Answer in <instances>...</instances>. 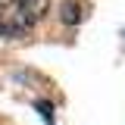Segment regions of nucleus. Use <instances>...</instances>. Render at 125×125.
I'll list each match as a JSON object with an SVG mask.
<instances>
[{
	"mask_svg": "<svg viewBox=\"0 0 125 125\" xmlns=\"http://www.w3.org/2000/svg\"><path fill=\"white\" fill-rule=\"evenodd\" d=\"M50 10V0H0V34L19 38L38 25Z\"/></svg>",
	"mask_w": 125,
	"mask_h": 125,
	"instance_id": "f257e3e1",
	"label": "nucleus"
},
{
	"mask_svg": "<svg viewBox=\"0 0 125 125\" xmlns=\"http://www.w3.org/2000/svg\"><path fill=\"white\" fill-rule=\"evenodd\" d=\"M60 19H62V25H78V22L84 19L81 3H78V0H62V6H60Z\"/></svg>",
	"mask_w": 125,
	"mask_h": 125,
	"instance_id": "f03ea898",
	"label": "nucleus"
},
{
	"mask_svg": "<svg viewBox=\"0 0 125 125\" xmlns=\"http://www.w3.org/2000/svg\"><path fill=\"white\" fill-rule=\"evenodd\" d=\"M34 109L44 116V122H47V125H53V106H50L47 100H38V103H34Z\"/></svg>",
	"mask_w": 125,
	"mask_h": 125,
	"instance_id": "7ed1b4c3",
	"label": "nucleus"
}]
</instances>
